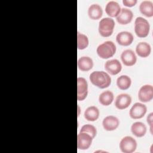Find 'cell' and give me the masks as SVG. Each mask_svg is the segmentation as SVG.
Segmentation results:
<instances>
[{
    "instance_id": "obj_1",
    "label": "cell",
    "mask_w": 153,
    "mask_h": 153,
    "mask_svg": "<svg viewBox=\"0 0 153 153\" xmlns=\"http://www.w3.org/2000/svg\"><path fill=\"white\" fill-rule=\"evenodd\" d=\"M89 79L90 82L100 88L108 87L111 84V78L108 73L102 71H96L91 72Z\"/></svg>"
},
{
    "instance_id": "obj_2",
    "label": "cell",
    "mask_w": 153,
    "mask_h": 153,
    "mask_svg": "<svg viewBox=\"0 0 153 153\" xmlns=\"http://www.w3.org/2000/svg\"><path fill=\"white\" fill-rule=\"evenodd\" d=\"M117 48L114 42L106 41L99 44L96 49L97 55L103 59L112 57L116 53Z\"/></svg>"
},
{
    "instance_id": "obj_3",
    "label": "cell",
    "mask_w": 153,
    "mask_h": 153,
    "mask_svg": "<svg viewBox=\"0 0 153 153\" xmlns=\"http://www.w3.org/2000/svg\"><path fill=\"white\" fill-rule=\"evenodd\" d=\"M134 32L139 38L146 37L150 30V25L148 21L142 17H137L134 20Z\"/></svg>"
},
{
    "instance_id": "obj_4",
    "label": "cell",
    "mask_w": 153,
    "mask_h": 153,
    "mask_svg": "<svg viewBox=\"0 0 153 153\" xmlns=\"http://www.w3.org/2000/svg\"><path fill=\"white\" fill-rule=\"evenodd\" d=\"M115 23L111 17H104L99 23L98 30L99 34L103 37L110 36L113 32Z\"/></svg>"
},
{
    "instance_id": "obj_5",
    "label": "cell",
    "mask_w": 153,
    "mask_h": 153,
    "mask_svg": "<svg viewBox=\"0 0 153 153\" xmlns=\"http://www.w3.org/2000/svg\"><path fill=\"white\" fill-rule=\"evenodd\" d=\"M119 147L123 153H132L137 148V142L133 137L126 136L120 140Z\"/></svg>"
},
{
    "instance_id": "obj_6",
    "label": "cell",
    "mask_w": 153,
    "mask_h": 153,
    "mask_svg": "<svg viewBox=\"0 0 153 153\" xmlns=\"http://www.w3.org/2000/svg\"><path fill=\"white\" fill-rule=\"evenodd\" d=\"M147 111V107L143 103L136 102L129 111V115L133 119H139L144 117Z\"/></svg>"
},
{
    "instance_id": "obj_7",
    "label": "cell",
    "mask_w": 153,
    "mask_h": 153,
    "mask_svg": "<svg viewBox=\"0 0 153 153\" xmlns=\"http://www.w3.org/2000/svg\"><path fill=\"white\" fill-rule=\"evenodd\" d=\"M93 138L88 134L79 132L77 135V148L80 150L88 149L92 143Z\"/></svg>"
},
{
    "instance_id": "obj_8",
    "label": "cell",
    "mask_w": 153,
    "mask_h": 153,
    "mask_svg": "<svg viewBox=\"0 0 153 153\" xmlns=\"http://www.w3.org/2000/svg\"><path fill=\"white\" fill-rule=\"evenodd\" d=\"M139 100L142 102H148L153 98V86L151 84L142 85L138 91Z\"/></svg>"
},
{
    "instance_id": "obj_9",
    "label": "cell",
    "mask_w": 153,
    "mask_h": 153,
    "mask_svg": "<svg viewBox=\"0 0 153 153\" xmlns=\"http://www.w3.org/2000/svg\"><path fill=\"white\" fill-rule=\"evenodd\" d=\"M88 94V83L87 80L83 77L77 78V100L78 101L84 100Z\"/></svg>"
},
{
    "instance_id": "obj_10",
    "label": "cell",
    "mask_w": 153,
    "mask_h": 153,
    "mask_svg": "<svg viewBox=\"0 0 153 153\" xmlns=\"http://www.w3.org/2000/svg\"><path fill=\"white\" fill-rule=\"evenodd\" d=\"M105 69L107 73L112 75H115L121 72L122 65L118 59H110L105 62Z\"/></svg>"
},
{
    "instance_id": "obj_11",
    "label": "cell",
    "mask_w": 153,
    "mask_h": 153,
    "mask_svg": "<svg viewBox=\"0 0 153 153\" xmlns=\"http://www.w3.org/2000/svg\"><path fill=\"white\" fill-rule=\"evenodd\" d=\"M131 97L127 93H121L118 94L115 100V107L120 110L126 109L131 103Z\"/></svg>"
},
{
    "instance_id": "obj_12",
    "label": "cell",
    "mask_w": 153,
    "mask_h": 153,
    "mask_svg": "<svg viewBox=\"0 0 153 153\" xmlns=\"http://www.w3.org/2000/svg\"><path fill=\"white\" fill-rule=\"evenodd\" d=\"M120 57L123 63L127 66H133L137 61V57L135 53L130 49L124 50L121 53Z\"/></svg>"
},
{
    "instance_id": "obj_13",
    "label": "cell",
    "mask_w": 153,
    "mask_h": 153,
    "mask_svg": "<svg viewBox=\"0 0 153 153\" xmlns=\"http://www.w3.org/2000/svg\"><path fill=\"white\" fill-rule=\"evenodd\" d=\"M120 124L119 119L114 115H108L102 121L103 128L106 131H113L116 130Z\"/></svg>"
},
{
    "instance_id": "obj_14",
    "label": "cell",
    "mask_w": 153,
    "mask_h": 153,
    "mask_svg": "<svg viewBox=\"0 0 153 153\" xmlns=\"http://www.w3.org/2000/svg\"><path fill=\"white\" fill-rule=\"evenodd\" d=\"M133 39V34L128 31H121L116 36L117 42L122 46H128L131 45Z\"/></svg>"
},
{
    "instance_id": "obj_15",
    "label": "cell",
    "mask_w": 153,
    "mask_h": 153,
    "mask_svg": "<svg viewBox=\"0 0 153 153\" xmlns=\"http://www.w3.org/2000/svg\"><path fill=\"white\" fill-rule=\"evenodd\" d=\"M133 17V13L131 10L127 8H123L119 14L116 17V19L118 23L124 25L130 23Z\"/></svg>"
},
{
    "instance_id": "obj_16",
    "label": "cell",
    "mask_w": 153,
    "mask_h": 153,
    "mask_svg": "<svg viewBox=\"0 0 153 153\" xmlns=\"http://www.w3.org/2000/svg\"><path fill=\"white\" fill-rule=\"evenodd\" d=\"M120 4L115 1H109L105 6V12L111 17H117L121 11Z\"/></svg>"
},
{
    "instance_id": "obj_17",
    "label": "cell",
    "mask_w": 153,
    "mask_h": 153,
    "mask_svg": "<svg viewBox=\"0 0 153 153\" xmlns=\"http://www.w3.org/2000/svg\"><path fill=\"white\" fill-rule=\"evenodd\" d=\"M131 131L133 134L137 137H143L146 133V126L142 122H134L131 126Z\"/></svg>"
},
{
    "instance_id": "obj_18",
    "label": "cell",
    "mask_w": 153,
    "mask_h": 153,
    "mask_svg": "<svg viewBox=\"0 0 153 153\" xmlns=\"http://www.w3.org/2000/svg\"><path fill=\"white\" fill-rule=\"evenodd\" d=\"M77 66L82 71H88L93 68V59L88 56H82L78 60Z\"/></svg>"
},
{
    "instance_id": "obj_19",
    "label": "cell",
    "mask_w": 153,
    "mask_h": 153,
    "mask_svg": "<svg viewBox=\"0 0 153 153\" xmlns=\"http://www.w3.org/2000/svg\"><path fill=\"white\" fill-rule=\"evenodd\" d=\"M103 14L102 7L98 4H93L88 8V15L92 20H98L100 19Z\"/></svg>"
},
{
    "instance_id": "obj_20",
    "label": "cell",
    "mask_w": 153,
    "mask_h": 153,
    "mask_svg": "<svg viewBox=\"0 0 153 153\" xmlns=\"http://www.w3.org/2000/svg\"><path fill=\"white\" fill-rule=\"evenodd\" d=\"M151 52V47L149 44L146 42H140L136 47V53L141 57H148Z\"/></svg>"
},
{
    "instance_id": "obj_21",
    "label": "cell",
    "mask_w": 153,
    "mask_h": 153,
    "mask_svg": "<svg viewBox=\"0 0 153 153\" xmlns=\"http://www.w3.org/2000/svg\"><path fill=\"white\" fill-rule=\"evenodd\" d=\"M100 112L99 109L95 106H88L84 111V116L85 120L88 121H96L99 117Z\"/></svg>"
},
{
    "instance_id": "obj_22",
    "label": "cell",
    "mask_w": 153,
    "mask_h": 153,
    "mask_svg": "<svg viewBox=\"0 0 153 153\" xmlns=\"http://www.w3.org/2000/svg\"><path fill=\"white\" fill-rule=\"evenodd\" d=\"M140 12L146 17L153 16V3L151 1L145 0L141 2L139 5Z\"/></svg>"
},
{
    "instance_id": "obj_23",
    "label": "cell",
    "mask_w": 153,
    "mask_h": 153,
    "mask_svg": "<svg viewBox=\"0 0 153 153\" xmlns=\"http://www.w3.org/2000/svg\"><path fill=\"white\" fill-rule=\"evenodd\" d=\"M114 99V93L110 90H106L100 94L99 96V102L103 106H109L112 103Z\"/></svg>"
},
{
    "instance_id": "obj_24",
    "label": "cell",
    "mask_w": 153,
    "mask_h": 153,
    "mask_svg": "<svg viewBox=\"0 0 153 153\" xmlns=\"http://www.w3.org/2000/svg\"><path fill=\"white\" fill-rule=\"evenodd\" d=\"M131 84V79L127 75H121L117 79V85L120 90H125L130 88Z\"/></svg>"
},
{
    "instance_id": "obj_25",
    "label": "cell",
    "mask_w": 153,
    "mask_h": 153,
    "mask_svg": "<svg viewBox=\"0 0 153 153\" xmlns=\"http://www.w3.org/2000/svg\"><path fill=\"white\" fill-rule=\"evenodd\" d=\"M89 44V40L87 35L77 32V48L78 50H84L86 48Z\"/></svg>"
},
{
    "instance_id": "obj_26",
    "label": "cell",
    "mask_w": 153,
    "mask_h": 153,
    "mask_svg": "<svg viewBox=\"0 0 153 153\" xmlns=\"http://www.w3.org/2000/svg\"><path fill=\"white\" fill-rule=\"evenodd\" d=\"M79 132L86 133L90 134L94 139L97 134V129L93 125L87 124H84L81 127Z\"/></svg>"
},
{
    "instance_id": "obj_27",
    "label": "cell",
    "mask_w": 153,
    "mask_h": 153,
    "mask_svg": "<svg viewBox=\"0 0 153 153\" xmlns=\"http://www.w3.org/2000/svg\"><path fill=\"white\" fill-rule=\"evenodd\" d=\"M137 2V0H123V4L125 6L128 7H131L134 6L136 4Z\"/></svg>"
},
{
    "instance_id": "obj_28",
    "label": "cell",
    "mask_w": 153,
    "mask_h": 153,
    "mask_svg": "<svg viewBox=\"0 0 153 153\" xmlns=\"http://www.w3.org/2000/svg\"><path fill=\"white\" fill-rule=\"evenodd\" d=\"M152 116H153V113L151 112L150 114H149V115L147 116V118H146V121L150 126V131L151 134H152Z\"/></svg>"
},
{
    "instance_id": "obj_29",
    "label": "cell",
    "mask_w": 153,
    "mask_h": 153,
    "mask_svg": "<svg viewBox=\"0 0 153 153\" xmlns=\"http://www.w3.org/2000/svg\"><path fill=\"white\" fill-rule=\"evenodd\" d=\"M77 108H78V117H79L80 115V111H81V108H80L79 105H78Z\"/></svg>"
}]
</instances>
